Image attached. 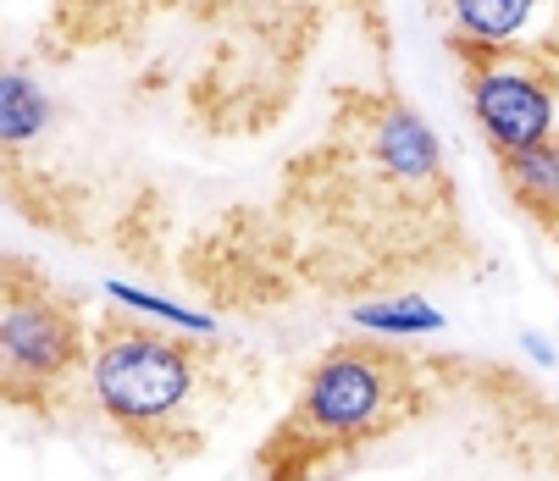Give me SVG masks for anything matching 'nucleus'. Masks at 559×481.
Returning <instances> with one entry per match:
<instances>
[{
    "instance_id": "nucleus-1",
    "label": "nucleus",
    "mask_w": 559,
    "mask_h": 481,
    "mask_svg": "<svg viewBox=\"0 0 559 481\" xmlns=\"http://www.w3.org/2000/svg\"><path fill=\"white\" fill-rule=\"evenodd\" d=\"M194 393H200V360L183 344V333H167L128 310L100 321L90 349V398L117 432L155 437L178 426Z\"/></svg>"
},
{
    "instance_id": "nucleus-10",
    "label": "nucleus",
    "mask_w": 559,
    "mask_h": 481,
    "mask_svg": "<svg viewBox=\"0 0 559 481\" xmlns=\"http://www.w3.org/2000/svg\"><path fill=\"white\" fill-rule=\"evenodd\" d=\"M106 299H111L117 310L139 315V321H155V327H167V333H183V338H211V333H216V315L189 310V304H178V299H167V293H150V288L122 282V277L106 282Z\"/></svg>"
},
{
    "instance_id": "nucleus-4",
    "label": "nucleus",
    "mask_w": 559,
    "mask_h": 481,
    "mask_svg": "<svg viewBox=\"0 0 559 481\" xmlns=\"http://www.w3.org/2000/svg\"><path fill=\"white\" fill-rule=\"evenodd\" d=\"M78 365H90V338L67 299L34 282L23 266L7 277V315H0V371L7 393L28 405L34 393H56Z\"/></svg>"
},
{
    "instance_id": "nucleus-8",
    "label": "nucleus",
    "mask_w": 559,
    "mask_h": 481,
    "mask_svg": "<svg viewBox=\"0 0 559 481\" xmlns=\"http://www.w3.org/2000/svg\"><path fill=\"white\" fill-rule=\"evenodd\" d=\"M349 327H360L371 338H427V333H443V310H432L421 293L360 299V304H349Z\"/></svg>"
},
{
    "instance_id": "nucleus-11",
    "label": "nucleus",
    "mask_w": 559,
    "mask_h": 481,
    "mask_svg": "<svg viewBox=\"0 0 559 481\" xmlns=\"http://www.w3.org/2000/svg\"><path fill=\"white\" fill-rule=\"evenodd\" d=\"M521 344H526V354H532L537 365H554V349H548V338H532V333H526Z\"/></svg>"
},
{
    "instance_id": "nucleus-7",
    "label": "nucleus",
    "mask_w": 559,
    "mask_h": 481,
    "mask_svg": "<svg viewBox=\"0 0 559 481\" xmlns=\"http://www.w3.org/2000/svg\"><path fill=\"white\" fill-rule=\"evenodd\" d=\"M499 172H504V189L515 194L521 211H532L548 227L559 221V133L532 144V149L499 155Z\"/></svg>"
},
{
    "instance_id": "nucleus-3",
    "label": "nucleus",
    "mask_w": 559,
    "mask_h": 481,
    "mask_svg": "<svg viewBox=\"0 0 559 481\" xmlns=\"http://www.w3.org/2000/svg\"><path fill=\"white\" fill-rule=\"evenodd\" d=\"M460 61L471 117L493 144V155H515L559 133V61H548L543 45L471 50Z\"/></svg>"
},
{
    "instance_id": "nucleus-6",
    "label": "nucleus",
    "mask_w": 559,
    "mask_h": 481,
    "mask_svg": "<svg viewBox=\"0 0 559 481\" xmlns=\"http://www.w3.org/2000/svg\"><path fill=\"white\" fill-rule=\"evenodd\" d=\"M443 23H449V45L460 56L471 50H515L526 45V34L537 28L548 0H438Z\"/></svg>"
},
{
    "instance_id": "nucleus-5",
    "label": "nucleus",
    "mask_w": 559,
    "mask_h": 481,
    "mask_svg": "<svg viewBox=\"0 0 559 481\" xmlns=\"http://www.w3.org/2000/svg\"><path fill=\"white\" fill-rule=\"evenodd\" d=\"M366 160L371 172L399 194V200H438L443 194V149H438V133L427 128L421 111L399 106V100H382L366 122Z\"/></svg>"
},
{
    "instance_id": "nucleus-9",
    "label": "nucleus",
    "mask_w": 559,
    "mask_h": 481,
    "mask_svg": "<svg viewBox=\"0 0 559 481\" xmlns=\"http://www.w3.org/2000/svg\"><path fill=\"white\" fill-rule=\"evenodd\" d=\"M50 117H56L50 95L34 84L23 67H7V72H0V139H7V149L34 144V139L50 128Z\"/></svg>"
},
{
    "instance_id": "nucleus-2",
    "label": "nucleus",
    "mask_w": 559,
    "mask_h": 481,
    "mask_svg": "<svg viewBox=\"0 0 559 481\" xmlns=\"http://www.w3.org/2000/svg\"><path fill=\"white\" fill-rule=\"evenodd\" d=\"M405 398H416L405 365L377 344H338L310 365L288 432L299 448H355L399 426Z\"/></svg>"
}]
</instances>
